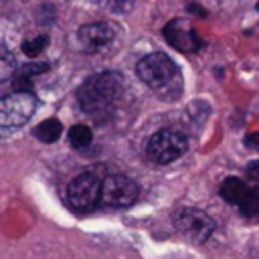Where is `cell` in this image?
Instances as JSON below:
<instances>
[{
	"mask_svg": "<svg viewBox=\"0 0 259 259\" xmlns=\"http://www.w3.org/2000/svg\"><path fill=\"white\" fill-rule=\"evenodd\" d=\"M101 178L95 172L77 174L67 186V200L75 210H89L99 202Z\"/></svg>",
	"mask_w": 259,
	"mask_h": 259,
	"instance_id": "7",
	"label": "cell"
},
{
	"mask_svg": "<svg viewBox=\"0 0 259 259\" xmlns=\"http://www.w3.org/2000/svg\"><path fill=\"white\" fill-rule=\"evenodd\" d=\"M61 132H63V125H61L59 119H45V121H40V123L34 127V136H36L40 142H47V144L59 140Z\"/></svg>",
	"mask_w": 259,
	"mask_h": 259,
	"instance_id": "11",
	"label": "cell"
},
{
	"mask_svg": "<svg viewBox=\"0 0 259 259\" xmlns=\"http://www.w3.org/2000/svg\"><path fill=\"white\" fill-rule=\"evenodd\" d=\"M136 73L152 89H164L178 77V69H176L174 61L166 53H150V55H146L144 59L138 61Z\"/></svg>",
	"mask_w": 259,
	"mask_h": 259,
	"instance_id": "2",
	"label": "cell"
},
{
	"mask_svg": "<svg viewBox=\"0 0 259 259\" xmlns=\"http://www.w3.org/2000/svg\"><path fill=\"white\" fill-rule=\"evenodd\" d=\"M188 10H190V12H194V14H198V16H206V12H204L198 4H188Z\"/></svg>",
	"mask_w": 259,
	"mask_h": 259,
	"instance_id": "19",
	"label": "cell"
},
{
	"mask_svg": "<svg viewBox=\"0 0 259 259\" xmlns=\"http://www.w3.org/2000/svg\"><path fill=\"white\" fill-rule=\"evenodd\" d=\"M91 130L87 125H73L69 130V142L75 146V148H85L91 144Z\"/></svg>",
	"mask_w": 259,
	"mask_h": 259,
	"instance_id": "14",
	"label": "cell"
},
{
	"mask_svg": "<svg viewBox=\"0 0 259 259\" xmlns=\"http://www.w3.org/2000/svg\"><path fill=\"white\" fill-rule=\"evenodd\" d=\"M49 38L47 36H38V38H32V40H24L22 42V53L26 57H38L42 53V49L47 47Z\"/></svg>",
	"mask_w": 259,
	"mask_h": 259,
	"instance_id": "15",
	"label": "cell"
},
{
	"mask_svg": "<svg viewBox=\"0 0 259 259\" xmlns=\"http://www.w3.org/2000/svg\"><path fill=\"white\" fill-rule=\"evenodd\" d=\"M239 210H241V214H245V217H255V214H259V186L247 188L245 196H243L241 202H239Z\"/></svg>",
	"mask_w": 259,
	"mask_h": 259,
	"instance_id": "12",
	"label": "cell"
},
{
	"mask_svg": "<svg viewBox=\"0 0 259 259\" xmlns=\"http://www.w3.org/2000/svg\"><path fill=\"white\" fill-rule=\"evenodd\" d=\"M188 148L186 138L176 130H160L150 136L146 144V154L156 164H170L180 158Z\"/></svg>",
	"mask_w": 259,
	"mask_h": 259,
	"instance_id": "3",
	"label": "cell"
},
{
	"mask_svg": "<svg viewBox=\"0 0 259 259\" xmlns=\"http://www.w3.org/2000/svg\"><path fill=\"white\" fill-rule=\"evenodd\" d=\"M36 111V97L32 91H14L0 99V127L24 125Z\"/></svg>",
	"mask_w": 259,
	"mask_h": 259,
	"instance_id": "4",
	"label": "cell"
},
{
	"mask_svg": "<svg viewBox=\"0 0 259 259\" xmlns=\"http://www.w3.org/2000/svg\"><path fill=\"white\" fill-rule=\"evenodd\" d=\"M115 36V28L109 22H89L79 28V40L87 51L105 47Z\"/></svg>",
	"mask_w": 259,
	"mask_h": 259,
	"instance_id": "9",
	"label": "cell"
},
{
	"mask_svg": "<svg viewBox=\"0 0 259 259\" xmlns=\"http://www.w3.org/2000/svg\"><path fill=\"white\" fill-rule=\"evenodd\" d=\"M14 73H16V59L6 45H0V81L14 77Z\"/></svg>",
	"mask_w": 259,
	"mask_h": 259,
	"instance_id": "13",
	"label": "cell"
},
{
	"mask_svg": "<svg viewBox=\"0 0 259 259\" xmlns=\"http://www.w3.org/2000/svg\"><path fill=\"white\" fill-rule=\"evenodd\" d=\"M123 81L113 71H103L89 77L77 91V101L85 113H101L107 111L121 95Z\"/></svg>",
	"mask_w": 259,
	"mask_h": 259,
	"instance_id": "1",
	"label": "cell"
},
{
	"mask_svg": "<svg viewBox=\"0 0 259 259\" xmlns=\"http://www.w3.org/2000/svg\"><path fill=\"white\" fill-rule=\"evenodd\" d=\"M164 38L178 51L182 53H194L200 49V38L196 30L184 20V18H174L164 26Z\"/></svg>",
	"mask_w": 259,
	"mask_h": 259,
	"instance_id": "8",
	"label": "cell"
},
{
	"mask_svg": "<svg viewBox=\"0 0 259 259\" xmlns=\"http://www.w3.org/2000/svg\"><path fill=\"white\" fill-rule=\"evenodd\" d=\"M245 192H247V184L237 176H227L221 182V188H219L221 198L227 200L229 204H239L241 198L245 196Z\"/></svg>",
	"mask_w": 259,
	"mask_h": 259,
	"instance_id": "10",
	"label": "cell"
},
{
	"mask_svg": "<svg viewBox=\"0 0 259 259\" xmlns=\"http://www.w3.org/2000/svg\"><path fill=\"white\" fill-rule=\"evenodd\" d=\"M172 221H174L176 231L194 243H204L214 231V221L204 210L192 208V206L178 208L174 212Z\"/></svg>",
	"mask_w": 259,
	"mask_h": 259,
	"instance_id": "6",
	"label": "cell"
},
{
	"mask_svg": "<svg viewBox=\"0 0 259 259\" xmlns=\"http://www.w3.org/2000/svg\"><path fill=\"white\" fill-rule=\"evenodd\" d=\"M245 144H249V146H259V132L247 134V136H245Z\"/></svg>",
	"mask_w": 259,
	"mask_h": 259,
	"instance_id": "18",
	"label": "cell"
},
{
	"mask_svg": "<svg viewBox=\"0 0 259 259\" xmlns=\"http://www.w3.org/2000/svg\"><path fill=\"white\" fill-rule=\"evenodd\" d=\"M138 184L123 174H109L101 180L99 202L109 208H125L138 198Z\"/></svg>",
	"mask_w": 259,
	"mask_h": 259,
	"instance_id": "5",
	"label": "cell"
},
{
	"mask_svg": "<svg viewBox=\"0 0 259 259\" xmlns=\"http://www.w3.org/2000/svg\"><path fill=\"white\" fill-rule=\"evenodd\" d=\"M109 12H115V14H123L127 10H132L134 6V0H99Z\"/></svg>",
	"mask_w": 259,
	"mask_h": 259,
	"instance_id": "16",
	"label": "cell"
},
{
	"mask_svg": "<svg viewBox=\"0 0 259 259\" xmlns=\"http://www.w3.org/2000/svg\"><path fill=\"white\" fill-rule=\"evenodd\" d=\"M257 10H259V2H257Z\"/></svg>",
	"mask_w": 259,
	"mask_h": 259,
	"instance_id": "20",
	"label": "cell"
},
{
	"mask_svg": "<svg viewBox=\"0 0 259 259\" xmlns=\"http://www.w3.org/2000/svg\"><path fill=\"white\" fill-rule=\"evenodd\" d=\"M247 176L259 180V160H255V162H251V164L247 166Z\"/></svg>",
	"mask_w": 259,
	"mask_h": 259,
	"instance_id": "17",
	"label": "cell"
}]
</instances>
